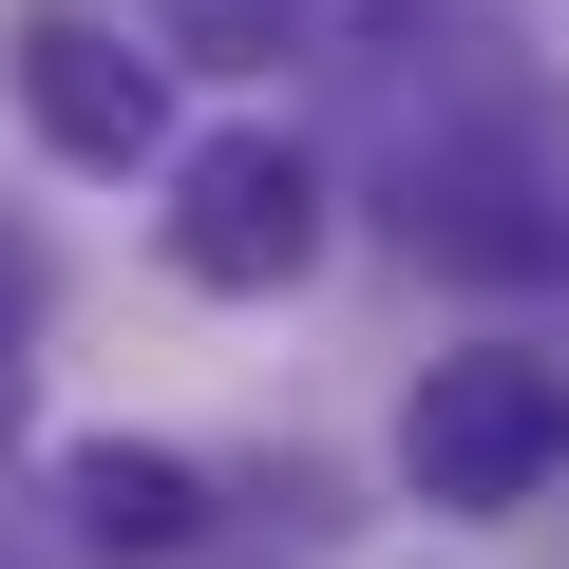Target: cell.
Masks as SVG:
<instances>
[{
    "label": "cell",
    "instance_id": "1",
    "mask_svg": "<svg viewBox=\"0 0 569 569\" xmlns=\"http://www.w3.org/2000/svg\"><path fill=\"white\" fill-rule=\"evenodd\" d=\"M399 228H418V266H456V284H550V266H569V114H550L531 77H475V96L399 152Z\"/></svg>",
    "mask_w": 569,
    "mask_h": 569
},
{
    "label": "cell",
    "instance_id": "2",
    "mask_svg": "<svg viewBox=\"0 0 569 569\" xmlns=\"http://www.w3.org/2000/svg\"><path fill=\"white\" fill-rule=\"evenodd\" d=\"M305 247H323V152H305V133H209V152H171V266L209 284V305L305 284Z\"/></svg>",
    "mask_w": 569,
    "mask_h": 569
},
{
    "label": "cell",
    "instance_id": "3",
    "mask_svg": "<svg viewBox=\"0 0 569 569\" xmlns=\"http://www.w3.org/2000/svg\"><path fill=\"white\" fill-rule=\"evenodd\" d=\"M550 456H569V380L550 361H437L418 399H399V475L437 493V512H512V493H550Z\"/></svg>",
    "mask_w": 569,
    "mask_h": 569
},
{
    "label": "cell",
    "instance_id": "4",
    "mask_svg": "<svg viewBox=\"0 0 569 569\" xmlns=\"http://www.w3.org/2000/svg\"><path fill=\"white\" fill-rule=\"evenodd\" d=\"M0 77H20V114H39V152H77V171H133L152 133H171V77L96 20V0H20V39H0Z\"/></svg>",
    "mask_w": 569,
    "mask_h": 569
},
{
    "label": "cell",
    "instance_id": "5",
    "mask_svg": "<svg viewBox=\"0 0 569 569\" xmlns=\"http://www.w3.org/2000/svg\"><path fill=\"white\" fill-rule=\"evenodd\" d=\"M190 512H209V475H190V456H152V437H77V531H96V550L171 569V550H190Z\"/></svg>",
    "mask_w": 569,
    "mask_h": 569
},
{
    "label": "cell",
    "instance_id": "6",
    "mask_svg": "<svg viewBox=\"0 0 569 569\" xmlns=\"http://www.w3.org/2000/svg\"><path fill=\"white\" fill-rule=\"evenodd\" d=\"M171 20H190L209 58H247V39H266V0H171Z\"/></svg>",
    "mask_w": 569,
    "mask_h": 569
},
{
    "label": "cell",
    "instance_id": "7",
    "mask_svg": "<svg viewBox=\"0 0 569 569\" xmlns=\"http://www.w3.org/2000/svg\"><path fill=\"white\" fill-rule=\"evenodd\" d=\"M0 323H39V247H0Z\"/></svg>",
    "mask_w": 569,
    "mask_h": 569
}]
</instances>
